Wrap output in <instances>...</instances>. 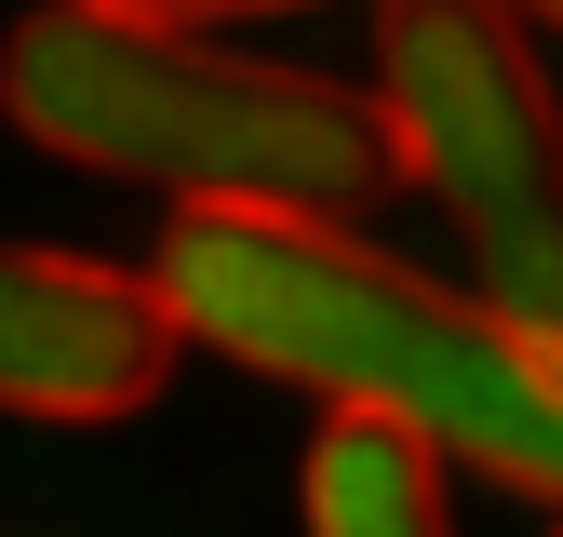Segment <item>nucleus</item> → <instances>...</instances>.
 <instances>
[{
	"label": "nucleus",
	"mask_w": 563,
	"mask_h": 537,
	"mask_svg": "<svg viewBox=\"0 0 563 537\" xmlns=\"http://www.w3.org/2000/svg\"><path fill=\"white\" fill-rule=\"evenodd\" d=\"M188 350H229L282 390L416 417L443 457H483L510 497L563 511V336L376 255L309 201H175L162 268Z\"/></svg>",
	"instance_id": "f257e3e1"
},
{
	"label": "nucleus",
	"mask_w": 563,
	"mask_h": 537,
	"mask_svg": "<svg viewBox=\"0 0 563 537\" xmlns=\"http://www.w3.org/2000/svg\"><path fill=\"white\" fill-rule=\"evenodd\" d=\"M523 28H550V41H563V0H523Z\"/></svg>",
	"instance_id": "0eeeda50"
},
{
	"label": "nucleus",
	"mask_w": 563,
	"mask_h": 537,
	"mask_svg": "<svg viewBox=\"0 0 563 537\" xmlns=\"http://www.w3.org/2000/svg\"><path fill=\"white\" fill-rule=\"evenodd\" d=\"M443 443L416 417H376V403H335L309 443V524L322 537H443Z\"/></svg>",
	"instance_id": "39448f33"
},
{
	"label": "nucleus",
	"mask_w": 563,
	"mask_h": 537,
	"mask_svg": "<svg viewBox=\"0 0 563 537\" xmlns=\"http://www.w3.org/2000/svg\"><path fill=\"white\" fill-rule=\"evenodd\" d=\"M121 14H175V28H242V14H309V0H121Z\"/></svg>",
	"instance_id": "423d86ee"
},
{
	"label": "nucleus",
	"mask_w": 563,
	"mask_h": 537,
	"mask_svg": "<svg viewBox=\"0 0 563 537\" xmlns=\"http://www.w3.org/2000/svg\"><path fill=\"white\" fill-rule=\"evenodd\" d=\"M376 121L456 216L483 296L563 336V108L523 0H376Z\"/></svg>",
	"instance_id": "7ed1b4c3"
},
{
	"label": "nucleus",
	"mask_w": 563,
	"mask_h": 537,
	"mask_svg": "<svg viewBox=\"0 0 563 537\" xmlns=\"http://www.w3.org/2000/svg\"><path fill=\"white\" fill-rule=\"evenodd\" d=\"M0 108L27 149L162 188V201H309V216H363L402 175L376 95L322 81V67L229 54L175 14H121V0H41L0 41Z\"/></svg>",
	"instance_id": "f03ea898"
},
{
	"label": "nucleus",
	"mask_w": 563,
	"mask_h": 537,
	"mask_svg": "<svg viewBox=\"0 0 563 537\" xmlns=\"http://www.w3.org/2000/svg\"><path fill=\"white\" fill-rule=\"evenodd\" d=\"M175 350H188V322H175V296L148 268L0 242V417L108 430L134 403H162Z\"/></svg>",
	"instance_id": "20e7f679"
}]
</instances>
